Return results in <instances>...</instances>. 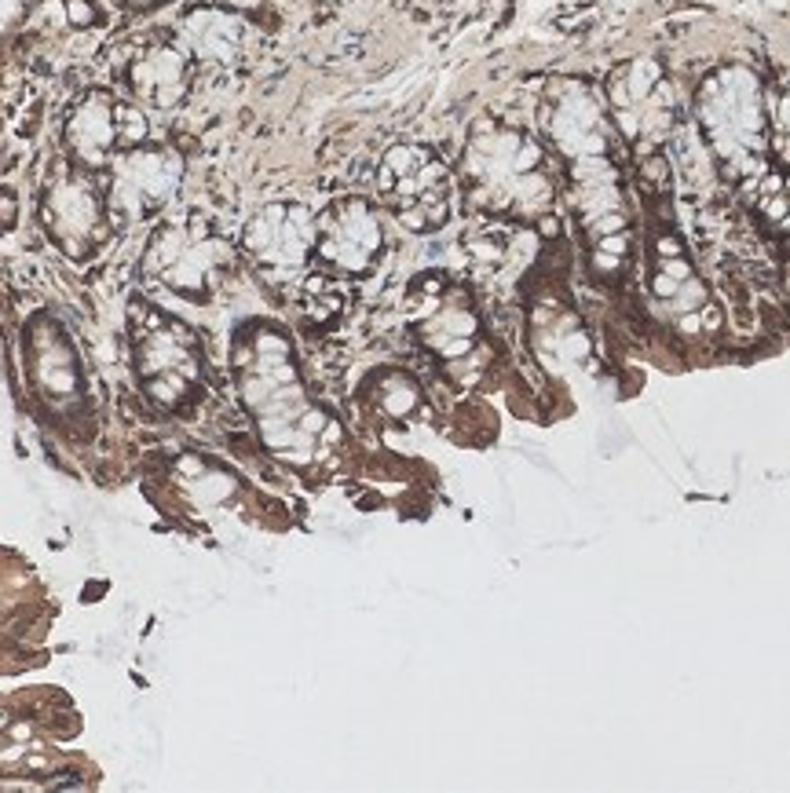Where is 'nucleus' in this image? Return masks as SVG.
<instances>
[{"mask_svg":"<svg viewBox=\"0 0 790 793\" xmlns=\"http://www.w3.org/2000/svg\"><path fill=\"white\" fill-rule=\"evenodd\" d=\"M235 362L242 399H246L249 413L257 417L264 443L293 465L311 461L330 421H326V413L304 399L297 366L289 355V340L275 329H257L238 348Z\"/></svg>","mask_w":790,"mask_h":793,"instance_id":"1","label":"nucleus"},{"mask_svg":"<svg viewBox=\"0 0 790 793\" xmlns=\"http://www.w3.org/2000/svg\"><path fill=\"white\" fill-rule=\"evenodd\" d=\"M542 165L545 154L531 136L505 125H480L465 150L469 194L483 209L542 212L553 201V183Z\"/></svg>","mask_w":790,"mask_h":793,"instance_id":"2","label":"nucleus"},{"mask_svg":"<svg viewBox=\"0 0 790 793\" xmlns=\"http://www.w3.org/2000/svg\"><path fill=\"white\" fill-rule=\"evenodd\" d=\"M699 125L721 165L750 172L769 143V99L750 66H721L699 85Z\"/></svg>","mask_w":790,"mask_h":793,"instance_id":"3","label":"nucleus"},{"mask_svg":"<svg viewBox=\"0 0 790 793\" xmlns=\"http://www.w3.org/2000/svg\"><path fill=\"white\" fill-rule=\"evenodd\" d=\"M381 198L392 205L403 227L436 231L450 216V180L447 169L425 147H395L377 172Z\"/></svg>","mask_w":790,"mask_h":793,"instance_id":"4","label":"nucleus"},{"mask_svg":"<svg viewBox=\"0 0 790 793\" xmlns=\"http://www.w3.org/2000/svg\"><path fill=\"white\" fill-rule=\"evenodd\" d=\"M608 103L619 121V132L630 143L655 147L673 132L677 121V92L670 88L655 59H630L608 77Z\"/></svg>","mask_w":790,"mask_h":793,"instance_id":"5","label":"nucleus"},{"mask_svg":"<svg viewBox=\"0 0 790 793\" xmlns=\"http://www.w3.org/2000/svg\"><path fill=\"white\" fill-rule=\"evenodd\" d=\"M136 366L143 384H147V392L161 406H176L183 395L191 392V384L198 381L194 340L187 337L183 326L154 315V311H147L136 326Z\"/></svg>","mask_w":790,"mask_h":793,"instance_id":"6","label":"nucleus"},{"mask_svg":"<svg viewBox=\"0 0 790 793\" xmlns=\"http://www.w3.org/2000/svg\"><path fill=\"white\" fill-rule=\"evenodd\" d=\"M545 132L553 147L571 161L604 158L611 147V128L604 117V106L582 81H556L553 92L545 96L542 110Z\"/></svg>","mask_w":790,"mask_h":793,"instance_id":"7","label":"nucleus"},{"mask_svg":"<svg viewBox=\"0 0 790 793\" xmlns=\"http://www.w3.org/2000/svg\"><path fill=\"white\" fill-rule=\"evenodd\" d=\"M227 253L216 238H202L191 227H165L147 249V275L183 297H205Z\"/></svg>","mask_w":790,"mask_h":793,"instance_id":"8","label":"nucleus"},{"mask_svg":"<svg viewBox=\"0 0 790 793\" xmlns=\"http://www.w3.org/2000/svg\"><path fill=\"white\" fill-rule=\"evenodd\" d=\"M315 234L319 223L304 205H267L246 223L242 242L264 271L293 275L315 253Z\"/></svg>","mask_w":790,"mask_h":793,"instance_id":"9","label":"nucleus"},{"mask_svg":"<svg viewBox=\"0 0 790 793\" xmlns=\"http://www.w3.org/2000/svg\"><path fill=\"white\" fill-rule=\"evenodd\" d=\"M183 180V158L169 147L125 150L114 161L110 201L121 216H150L176 194Z\"/></svg>","mask_w":790,"mask_h":793,"instance_id":"10","label":"nucleus"},{"mask_svg":"<svg viewBox=\"0 0 790 793\" xmlns=\"http://www.w3.org/2000/svg\"><path fill=\"white\" fill-rule=\"evenodd\" d=\"M381 220L366 201H341L333 205L319 220V234H315V253L344 275H359L374 264L381 253Z\"/></svg>","mask_w":790,"mask_h":793,"instance_id":"11","label":"nucleus"},{"mask_svg":"<svg viewBox=\"0 0 790 793\" xmlns=\"http://www.w3.org/2000/svg\"><path fill=\"white\" fill-rule=\"evenodd\" d=\"M571 198L575 209L586 223V231L615 234L626 231V212H622V191H619V172L611 165V158H582L571 161Z\"/></svg>","mask_w":790,"mask_h":793,"instance_id":"12","label":"nucleus"},{"mask_svg":"<svg viewBox=\"0 0 790 793\" xmlns=\"http://www.w3.org/2000/svg\"><path fill=\"white\" fill-rule=\"evenodd\" d=\"M44 216H48L55 242L63 245L70 256H81L96 238L103 209H99L92 183L81 180V176H59L52 183L48 198H44Z\"/></svg>","mask_w":790,"mask_h":793,"instance_id":"13","label":"nucleus"},{"mask_svg":"<svg viewBox=\"0 0 790 793\" xmlns=\"http://www.w3.org/2000/svg\"><path fill=\"white\" fill-rule=\"evenodd\" d=\"M183 44L209 66H238L253 52V26L238 11L198 8L183 19Z\"/></svg>","mask_w":790,"mask_h":793,"instance_id":"14","label":"nucleus"},{"mask_svg":"<svg viewBox=\"0 0 790 793\" xmlns=\"http://www.w3.org/2000/svg\"><path fill=\"white\" fill-rule=\"evenodd\" d=\"M66 136H70V147L85 165H107L110 150L121 139V106L110 103L103 92H92L70 114Z\"/></svg>","mask_w":790,"mask_h":793,"instance_id":"15","label":"nucleus"},{"mask_svg":"<svg viewBox=\"0 0 790 793\" xmlns=\"http://www.w3.org/2000/svg\"><path fill=\"white\" fill-rule=\"evenodd\" d=\"M132 88L150 106H176L187 92V63L172 44H147L132 63Z\"/></svg>","mask_w":790,"mask_h":793,"instance_id":"16","label":"nucleus"},{"mask_svg":"<svg viewBox=\"0 0 790 793\" xmlns=\"http://www.w3.org/2000/svg\"><path fill=\"white\" fill-rule=\"evenodd\" d=\"M421 337L432 351H436L439 359H465L480 337V322H476V311H472L458 293H450L443 297L436 307H432V315L421 322Z\"/></svg>","mask_w":790,"mask_h":793,"instance_id":"17","label":"nucleus"},{"mask_svg":"<svg viewBox=\"0 0 790 793\" xmlns=\"http://www.w3.org/2000/svg\"><path fill=\"white\" fill-rule=\"evenodd\" d=\"M374 402L385 417L403 421V417H410L417 410V384L410 377H403V373H385L374 388Z\"/></svg>","mask_w":790,"mask_h":793,"instance_id":"18","label":"nucleus"},{"mask_svg":"<svg viewBox=\"0 0 790 793\" xmlns=\"http://www.w3.org/2000/svg\"><path fill=\"white\" fill-rule=\"evenodd\" d=\"M37 366H41V381L48 392L66 395L74 388V359H70L66 348H59L55 340H44L41 355H37Z\"/></svg>","mask_w":790,"mask_h":793,"instance_id":"19","label":"nucleus"},{"mask_svg":"<svg viewBox=\"0 0 790 793\" xmlns=\"http://www.w3.org/2000/svg\"><path fill=\"white\" fill-rule=\"evenodd\" d=\"M626 253H630V234L626 231L600 234L597 242H593V264H597V271H604V275L626 264Z\"/></svg>","mask_w":790,"mask_h":793,"instance_id":"20","label":"nucleus"},{"mask_svg":"<svg viewBox=\"0 0 790 793\" xmlns=\"http://www.w3.org/2000/svg\"><path fill=\"white\" fill-rule=\"evenodd\" d=\"M129 8H158V4H165V0H125Z\"/></svg>","mask_w":790,"mask_h":793,"instance_id":"21","label":"nucleus"},{"mask_svg":"<svg viewBox=\"0 0 790 793\" xmlns=\"http://www.w3.org/2000/svg\"><path fill=\"white\" fill-rule=\"evenodd\" d=\"M787 289H790V267H787Z\"/></svg>","mask_w":790,"mask_h":793,"instance_id":"22","label":"nucleus"}]
</instances>
